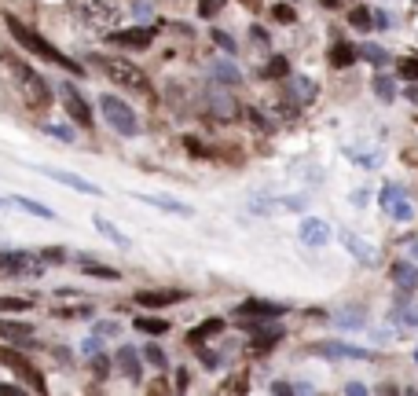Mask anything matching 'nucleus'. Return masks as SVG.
Listing matches in <instances>:
<instances>
[{
  "label": "nucleus",
  "instance_id": "nucleus-25",
  "mask_svg": "<svg viewBox=\"0 0 418 396\" xmlns=\"http://www.w3.org/2000/svg\"><path fill=\"white\" fill-rule=\"evenodd\" d=\"M209 73H213V78H217L220 84H235V81H242L239 67H231V62H209Z\"/></svg>",
  "mask_w": 418,
  "mask_h": 396
},
{
  "label": "nucleus",
  "instance_id": "nucleus-29",
  "mask_svg": "<svg viewBox=\"0 0 418 396\" xmlns=\"http://www.w3.org/2000/svg\"><path fill=\"white\" fill-rule=\"evenodd\" d=\"M136 330H139V334H165V330H169V323H165V319H151V316H139L136 319Z\"/></svg>",
  "mask_w": 418,
  "mask_h": 396
},
{
  "label": "nucleus",
  "instance_id": "nucleus-13",
  "mask_svg": "<svg viewBox=\"0 0 418 396\" xmlns=\"http://www.w3.org/2000/svg\"><path fill=\"white\" fill-rule=\"evenodd\" d=\"M184 297H187L184 290H139L136 305H143V308H169V305H180Z\"/></svg>",
  "mask_w": 418,
  "mask_h": 396
},
{
  "label": "nucleus",
  "instance_id": "nucleus-54",
  "mask_svg": "<svg viewBox=\"0 0 418 396\" xmlns=\"http://www.w3.org/2000/svg\"><path fill=\"white\" fill-rule=\"evenodd\" d=\"M0 396H19V385H0Z\"/></svg>",
  "mask_w": 418,
  "mask_h": 396
},
{
  "label": "nucleus",
  "instance_id": "nucleus-5",
  "mask_svg": "<svg viewBox=\"0 0 418 396\" xmlns=\"http://www.w3.org/2000/svg\"><path fill=\"white\" fill-rule=\"evenodd\" d=\"M19 73H23V81H26V103H30V110L45 114L48 106H51V89L45 84V78L34 73V70H26V67H19Z\"/></svg>",
  "mask_w": 418,
  "mask_h": 396
},
{
  "label": "nucleus",
  "instance_id": "nucleus-35",
  "mask_svg": "<svg viewBox=\"0 0 418 396\" xmlns=\"http://www.w3.org/2000/svg\"><path fill=\"white\" fill-rule=\"evenodd\" d=\"M143 360L151 363L154 371H165V352L158 349V345H147V349H143Z\"/></svg>",
  "mask_w": 418,
  "mask_h": 396
},
{
  "label": "nucleus",
  "instance_id": "nucleus-7",
  "mask_svg": "<svg viewBox=\"0 0 418 396\" xmlns=\"http://www.w3.org/2000/svg\"><path fill=\"white\" fill-rule=\"evenodd\" d=\"M73 15H78L84 26H103L114 19V8L106 4V0H73Z\"/></svg>",
  "mask_w": 418,
  "mask_h": 396
},
{
  "label": "nucleus",
  "instance_id": "nucleus-42",
  "mask_svg": "<svg viewBox=\"0 0 418 396\" xmlns=\"http://www.w3.org/2000/svg\"><path fill=\"white\" fill-rule=\"evenodd\" d=\"M59 319H81V316H92V305H78V308H56Z\"/></svg>",
  "mask_w": 418,
  "mask_h": 396
},
{
  "label": "nucleus",
  "instance_id": "nucleus-53",
  "mask_svg": "<svg viewBox=\"0 0 418 396\" xmlns=\"http://www.w3.org/2000/svg\"><path fill=\"white\" fill-rule=\"evenodd\" d=\"M272 393H283V396H286V393H294V385H290V382H275Z\"/></svg>",
  "mask_w": 418,
  "mask_h": 396
},
{
  "label": "nucleus",
  "instance_id": "nucleus-15",
  "mask_svg": "<svg viewBox=\"0 0 418 396\" xmlns=\"http://www.w3.org/2000/svg\"><path fill=\"white\" fill-rule=\"evenodd\" d=\"M0 338L15 341V345H34V327L23 319H0Z\"/></svg>",
  "mask_w": 418,
  "mask_h": 396
},
{
  "label": "nucleus",
  "instance_id": "nucleus-18",
  "mask_svg": "<svg viewBox=\"0 0 418 396\" xmlns=\"http://www.w3.org/2000/svg\"><path fill=\"white\" fill-rule=\"evenodd\" d=\"M250 209L253 213H290V209H305V198H297V195H290V198H264V202H253Z\"/></svg>",
  "mask_w": 418,
  "mask_h": 396
},
{
  "label": "nucleus",
  "instance_id": "nucleus-57",
  "mask_svg": "<svg viewBox=\"0 0 418 396\" xmlns=\"http://www.w3.org/2000/svg\"><path fill=\"white\" fill-rule=\"evenodd\" d=\"M411 253H415V257H418V242H415V246H411Z\"/></svg>",
  "mask_w": 418,
  "mask_h": 396
},
{
  "label": "nucleus",
  "instance_id": "nucleus-21",
  "mask_svg": "<svg viewBox=\"0 0 418 396\" xmlns=\"http://www.w3.org/2000/svg\"><path fill=\"white\" fill-rule=\"evenodd\" d=\"M334 323L341 330H360V327H367V316H363V308H341L334 316Z\"/></svg>",
  "mask_w": 418,
  "mask_h": 396
},
{
  "label": "nucleus",
  "instance_id": "nucleus-30",
  "mask_svg": "<svg viewBox=\"0 0 418 396\" xmlns=\"http://www.w3.org/2000/svg\"><path fill=\"white\" fill-rule=\"evenodd\" d=\"M385 213H389V217H396V220H411V217H415V206H411V198L404 195V198H396Z\"/></svg>",
  "mask_w": 418,
  "mask_h": 396
},
{
  "label": "nucleus",
  "instance_id": "nucleus-16",
  "mask_svg": "<svg viewBox=\"0 0 418 396\" xmlns=\"http://www.w3.org/2000/svg\"><path fill=\"white\" fill-rule=\"evenodd\" d=\"M389 279L400 286V290H418V268L415 261H396L389 268Z\"/></svg>",
  "mask_w": 418,
  "mask_h": 396
},
{
  "label": "nucleus",
  "instance_id": "nucleus-12",
  "mask_svg": "<svg viewBox=\"0 0 418 396\" xmlns=\"http://www.w3.org/2000/svg\"><path fill=\"white\" fill-rule=\"evenodd\" d=\"M151 40H154V30L147 26H128L111 34V45H121V48H151Z\"/></svg>",
  "mask_w": 418,
  "mask_h": 396
},
{
  "label": "nucleus",
  "instance_id": "nucleus-17",
  "mask_svg": "<svg viewBox=\"0 0 418 396\" xmlns=\"http://www.w3.org/2000/svg\"><path fill=\"white\" fill-rule=\"evenodd\" d=\"M246 330L253 334V352H268V349H275L279 341H283V330L279 327H257V323H246Z\"/></svg>",
  "mask_w": 418,
  "mask_h": 396
},
{
  "label": "nucleus",
  "instance_id": "nucleus-39",
  "mask_svg": "<svg viewBox=\"0 0 418 396\" xmlns=\"http://www.w3.org/2000/svg\"><path fill=\"white\" fill-rule=\"evenodd\" d=\"M92 371H95V378H111V360H106L103 356V352H95V356H92Z\"/></svg>",
  "mask_w": 418,
  "mask_h": 396
},
{
  "label": "nucleus",
  "instance_id": "nucleus-38",
  "mask_svg": "<svg viewBox=\"0 0 418 396\" xmlns=\"http://www.w3.org/2000/svg\"><path fill=\"white\" fill-rule=\"evenodd\" d=\"M224 4H228V0H198V19H213Z\"/></svg>",
  "mask_w": 418,
  "mask_h": 396
},
{
  "label": "nucleus",
  "instance_id": "nucleus-26",
  "mask_svg": "<svg viewBox=\"0 0 418 396\" xmlns=\"http://www.w3.org/2000/svg\"><path fill=\"white\" fill-rule=\"evenodd\" d=\"M341 242H345L349 250L356 253L360 261H363V264H371V261H374V250H371V246L363 242V239H356V235H352V231H345V235H341Z\"/></svg>",
  "mask_w": 418,
  "mask_h": 396
},
{
  "label": "nucleus",
  "instance_id": "nucleus-44",
  "mask_svg": "<svg viewBox=\"0 0 418 396\" xmlns=\"http://www.w3.org/2000/svg\"><path fill=\"white\" fill-rule=\"evenodd\" d=\"M81 268L89 272V275H100V279H117V272H114V268H103V264H92V261H84Z\"/></svg>",
  "mask_w": 418,
  "mask_h": 396
},
{
  "label": "nucleus",
  "instance_id": "nucleus-28",
  "mask_svg": "<svg viewBox=\"0 0 418 396\" xmlns=\"http://www.w3.org/2000/svg\"><path fill=\"white\" fill-rule=\"evenodd\" d=\"M261 78L264 81H279V78H290V62H286L283 56H275L272 62H268V67L261 70Z\"/></svg>",
  "mask_w": 418,
  "mask_h": 396
},
{
  "label": "nucleus",
  "instance_id": "nucleus-31",
  "mask_svg": "<svg viewBox=\"0 0 418 396\" xmlns=\"http://www.w3.org/2000/svg\"><path fill=\"white\" fill-rule=\"evenodd\" d=\"M294 95H297V106L312 103V95H316V84L308 81V78H297V81H294Z\"/></svg>",
  "mask_w": 418,
  "mask_h": 396
},
{
  "label": "nucleus",
  "instance_id": "nucleus-14",
  "mask_svg": "<svg viewBox=\"0 0 418 396\" xmlns=\"http://www.w3.org/2000/svg\"><path fill=\"white\" fill-rule=\"evenodd\" d=\"M48 180H56V184H62V187H73V191H84V195H103L100 187L92 184V180H84V176H78V173H59V169H40Z\"/></svg>",
  "mask_w": 418,
  "mask_h": 396
},
{
  "label": "nucleus",
  "instance_id": "nucleus-3",
  "mask_svg": "<svg viewBox=\"0 0 418 396\" xmlns=\"http://www.w3.org/2000/svg\"><path fill=\"white\" fill-rule=\"evenodd\" d=\"M100 110H103L106 125H111L114 132H121V136H136L139 121H136V114H132V106H128V103H121L117 95H103V100H100Z\"/></svg>",
  "mask_w": 418,
  "mask_h": 396
},
{
  "label": "nucleus",
  "instance_id": "nucleus-52",
  "mask_svg": "<svg viewBox=\"0 0 418 396\" xmlns=\"http://www.w3.org/2000/svg\"><path fill=\"white\" fill-rule=\"evenodd\" d=\"M345 393H349V396H360V393H367V385H360V382H349V385H345Z\"/></svg>",
  "mask_w": 418,
  "mask_h": 396
},
{
  "label": "nucleus",
  "instance_id": "nucleus-46",
  "mask_svg": "<svg viewBox=\"0 0 418 396\" xmlns=\"http://www.w3.org/2000/svg\"><path fill=\"white\" fill-rule=\"evenodd\" d=\"M45 132L56 136V140H62V143H73V132H70L67 125H45Z\"/></svg>",
  "mask_w": 418,
  "mask_h": 396
},
{
  "label": "nucleus",
  "instance_id": "nucleus-1",
  "mask_svg": "<svg viewBox=\"0 0 418 396\" xmlns=\"http://www.w3.org/2000/svg\"><path fill=\"white\" fill-rule=\"evenodd\" d=\"M89 62L103 73V78H111L114 84H121V89L139 92V95H151V81H147V73L139 70L136 62H128V59H114V56H92Z\"/></svg>",
  "mask_w": 418,
  "mask_h": 396
},
{
  "label": "nucleus",
  "instance_id": "nucleus-58",
  "mask_svg": "<svg viewBox=\"0 0 418 396\" xmlns=\"http://www.w3.org/2000/svg\"><path fill=\"white\" fill-rule=\"evenodd\" d=\"M415 360H418V349H415Z\"/></svg>",
  "mask_w": 418,
  "mask_h": 396
},
{
  "label": "nucleus",
  "instance_id": "nucleus-6",
  "mask_svg": "<svg viewBox=\"0 0 418 396\" xmlns=\"http://www.w3.org/2000/svg\"><path fill=\"white\" fill-rule=\"evenodd\" d=\"M0 363H4L8 371H15L19 378L34 382V389H40V393L48 389V385H45V378H40V374L34 371V363H30V360H26V356H23V352H19V349H4V345H0Z\"/></svg>",
  "mask_w": 418,
  "mask_h": 396
},
{
  "label": "nucleus",
  "instance_id": "nucleus-48",
  "mask_svg": "<svg viewBox=\"0 0 418 396\" xmlns=\"http://www.w3.org/2000/svg\"><path fill=\"white\" fill-rule=\"evenodd\" d=\"M81 352H84V356H95V352H103V341H100V334H92V338H84V345H81Z\"/></svg>",
  "mask_w": 418,
  "mask_h": 396
},
{
  "label": "nucleus",
  "instance_id": "nucleus-23",
  "mask_svg": "<svg viewBox=\"0 0 418 396\" xmlns=\"http://www.w3.org/2000/svg\"><path fill=\"white\" fill-rule=\"evenodd\" d=\"M330 67H338V70H345V67H352V62H356L360 56H356V48H352V45H334V48H330Z\"/></svg>",
  "mask_w": 418,
  "mask_h": 396
},
{
  "label": "nucleus",
  "instance_id": "nucleus-2",
  "mask_svg": "<svg viewBox=\"0 0 418 396\" xmlns=\"http://www.w3.org/2000/svg\"><path fill=\"white\" fill-rule=\"evenodd\" d=\"M4 23H8V30H12V37L19 40V45H23L26 51H34V56H40V59H48V62H56V67H62V70H70V73H81V67L78 62H70L67 56H62V51H56L48 45L45 37L40 34H34V30H30L23 19H15V15H4Z\"/></svg>",
  "mask_w": 418,
  "mask_h": 396
},
{
  "label": "nucleus",
  "instance_id": "nucleus-56",
  "mask_svg": "<svg viewBox=\"0 0 418 396\" xmlns=\"http://www.w3.org/2000/svg\"><path fill=\"white\" fill-rule=\"evenodd\" d=\"M319 4H323V8H338L341 0H319Z\"/></svg>",
  "mask_w": 418,
  "mask_h": 396
},
{
  "label": "nucleus",
  "instance_id": "nucleus-47",
  "mask_svg": "<svg viewBox=\"0 0 418 396\" xmlns=\"http://www.w3.org/2000/svg\"><path fill=\"white\" fill-rule=\"evenodd\" d=\"M349 154L356 158L363 169H374V165H378V151H371V154H367V151H349Z\"/></svg>",
  "mask_w": 418,
  "mask_h": 396
},
{
  "label": "nucleus",
  "instance_id": "nucleus-32",
  "mask_svg": "<svg viewBox=\"0 0 418 396\" xmlns=\"http://www.w3.org/2000/svg\"><path fill=\"white\" fill-rule=\"evenodd\" d=\"M349 26H352V30H360V34H363V30H371V26H374V19H371V12H367V8H352Z\"/></svg>",
  "mask_w": 418,
  "mask_h": 396
},
{
  "label": "nucleus",
  "instance_id": "nucleus-41",
  "mask_svg": "<svg viewBox=\"0 0 418 396\" xmlns=\"http://www.w3.org/2000/svg\"><path fill=\"white\" fill-rule=\"evenodd\" d=\"M396 198H404V187H400V184H385V187H382V206L389 209Z\"/></svg>",
  "mask_w": 418,
  "mask_h": 396
},
{
  "label": "nucleus",
  "instance_id": "nucleus-9",
  "mask_svg": "<svg viewBox=\"0 0 418 396\" xmlns=\"http://www.w3.org/2000/svg\"><path fill=\"white\" fill-rule=\"evenodd\" d=\"M312 352L330 360H378L371 349H356V345H345V341H323V345H312Z\"/></svg>",
  "mask_w": 418,
  "mask_h": 396
},
{
  "label": "nucleus",
  "instance_id": "nucleus-20",
  "mask_svg": "<svg viewBox=\"0 0 418 396\" xmlns=\"http://www.w3.org/2000/svg\"><path fill=\"white\" fill-rule=\"evenodd\" d=\"M139 202H151V206L165 209V213H180V217H191V206H184V202L176 198H165V195H136Z\"/></svg>",
  "mask_w": 418,
  "mask_h": 396
},
{
  "label": "nucleus",
  "instance_id": "nucleus-22",
  "mask_svg": "<svg viewBox=\"0 0 418 396\" xmlns=\"http://www.w3.org/2000/svg\"><path fill=\"white\" fill-rule=\"evenodd\" d=\"M220 330H224V319H206V323H198L195 330H187V341H191V345H202L206 338L220 334Z\"/></svg>",
  "mask_w": 418,
  "mask_h": 396
},
{
  "label": "nucleus",
  "instance_id": "nucleus-43",
  "mask_svg": "<svg viewBox=\"0 0 418 396\" xmlns=\"http://www.w3.org/2000/svg\"><path fill=\"white\" fill-rule=\"evenodd\" d=\"M356 56L360 59H371V62H385V51L378 45H363V48H356Z\"/></svg>",
  "mask_w": 418,
  "mask_h": 396
},
{
  "label": "nucleus",
  "instance_id": "nucleus-49",
  "mask_svg": "<svg viewBox=\"0 0 418 396\" xmlns=\"http://www.w3.org/2000/svg\"><path fill=\"white\" fill-rule=\"evenodd\" d=\"M396 319H400L404 327H418V308H400V312H396Z\"/></svg>",
  "mask_w": 418,
  "mask_h": 396
},
{
  "label": "nucleus",
  "instance_id": "nucleus-10",
  "mask_svg": "<svg viewBox=\"0 0 418 396\" xmlns=\"http://www.w3.org/2000/svg\"><path fill=\"white\" fill-rule=\"evenodd\" d=\"M297 239H301L305 246H312V250H319V246L330 242V224L319 220V217H305L301 224H297Z\"/></svg>",
  "mask_w": 418,
  "mask_h": 396
},
{
  "label": "nucleus",
  "instance_id": "nucleus-45",
  "mask_svg": "<svg viewBox=\"0 0 418 396\" xmlns=\"http://www.w3.org/2000/svg\"><path fill=\"white\" fill-rule=\"evenodd\" d=\"M272 15L279 19V23H286V26H290V23H294V19H297V12H294V8H290V4H275V8H272Z\"/></svg>",
  "mask_w": 418,
  "mask_h": 396
},
{
  "label": "nucleus",
  "instance_id": "nucleus-40",
  "mask_svg": "<svg viewBox=\"0 0 418 396\" xmlns=\"http://www.w3.org/2000/svg\"><path fill=\"white\" fill-rule=\"evenodd\" d=\"M40 261L45 264H62L67 261V250H62V246H48V250H40Z\"/></svg>",
  "mask_w": 418,
  "mask_h": 396
},
{
  "label": "nucleus",
  "instance_id": "nucleus-11",
  "mask_svg": "<svg viewBox=\"0 0 418 396\" xmlns=\"http://www.w3.org/2000/svg\"><path fill=\"white\" fill-rule=\"evenodd\" d=\"M239 316L246 319H279L286 312V305H279V301H261V297H250V301H242L239 308H235Z\"/></svg>",
  "mask_w": 418,
  "mask_h": 396
},
{
  "label": "nucleus",
  "instance_id": "nucleus-33",
  "mask_svg": "<svg viewBox=\"0 0 418 396\" xmlns=\"http://www.w3.org/2000/svg\"><path fill=\"white\" fill-rule=\"evenodd\" d=\"M209 37H213V45H220L224 56H235V51H239V45H235V40L224 34V30H209Z\"/></svg>",
  "mask_w": 418,
  "mask_h": 396
},
{
  "label": "nucleus",
  "instance_id": "nucleus-55",
  "mask_svg": "<svg viewBox=\"0 0 418 396\" xmlns=\"http://www.w3.org/2000/svg\"><path fill=\"white\" fill-rule=\"evenodd\" d=\"M246 8H250V12H257V8H261V0H242Z\"/></svg>",
  "mask_w": 418,
  "mask_h": 396
},
{
  "label": "nucleus",
  "instance_id": "nucleus-24",
  "mask_svg": "<svg viewBox=\"0 0 418 396\" xmlns=\"http://www.w3.org/2000/svg\"><path fill=\"white\" fill-rule=\"evenodd\" d=\"M8 202H12V206H19V209H23V213H34V217H45V220H51V217H56V213H51L48 206H40V202H34V198L12 195V198H8Z\"/></svg>",
  "mask_w": 418,
  "mask_h": 396
},
{
  "label": "nucleus",
  "instance_id": "nucleus-4",
  "mask_svg": "<svg viewBox=\"0 0 418 396\" xmlns=\"http://www.w3.org/2000/svg\"><path fill=\"white\" fill-rule=\"evenodd\" d=\"M45 268L37 253H26V250H8L0 253V275H37Z\"/></svg>",
  "mask_w": 418,
  "mask_h": 396
},
{
  "label": "nucleus",
  "instance_id": "nucleus-36",
  "mask_svg": "<svg viewBox=\"0 0 418 396\" xmlns=\"http://www.w3.org/2000/svg\"><path fill=\"white\" fill-rule=\"evenodd\" d=\"M396 73H400L404 81H418V59H400L396 62Z\"/></svg>",
  "mask_w": 418,
  "mask_h": 396
},
{
  "label": "nucleus",
  "instance_id": "nucleus-8",
  "mask_svg": "<svg viewBox=\"0 0 418 396\" xmlns=\"http://www.w3.org/2000/svg\"><path fill=\"white\" fill-rule=\"evenodd\" d=\"M59 95H62V106H67V114L73 117V121H78L81 128H92V110H89V103H84V95L73 89V84H62Z\"/></svg>",
  "mask_w": 418,
  "mask_h": 396
},
{
  "label": "nucleus",
  "instance_id": "nucleus-34",
  "mask_svg": "<svg viewBox=\"0 0 418 396\" xmlns=\"http://www.w3.org/2000/svg\"><path fill=\"white\" fill-rule=\"evenodd\" d=\"M374 92H378L385 103L396 100V84H393V78H374Z\"/></svg>",
  "mask_w": 418,
  "mask_h": 396
},
{
  "label": "nucleus",
  "instance_id": "nucleus-27",
  "mask_svg": "<svg viewBox=\"0 0 418 396\" xmlns=\"http://www.w3.org/2000/svg\"><path fill=\"white\" fill-rule=\"evenodd\" d=\"M92 224H95V228H100V235H106V239H111L114 246H121V250H128V246H132V242H128V239H125V235H121V231H117V228H114V224H111V220H103V217H95Z\"/></svg>",
  "mask_w": 418,
  "mask_h": 396
},
{
  "label": "nucleus",
  "instance_id": "nucleus-37",
  "mask_svg": "<svg viewBox=\"0 0 418 396\" xmlns=\"http://www.w3.org/2000/svg\"><path fill=\"white\" fill-rule=\"evenodd\" d=\"M30 301L26 297H0V312H26Z\"/></svg>",
  "mask_w": 418,
  "mask_h": 396
},
{
  "label": "nucleus",
  "instance_id": "nucleus-50",
  "mask_svg": "<svg viewBox=\"0 0 418 396\" xmlns=\"http://www.w3.org/2000/svg\"><path fill=\"white\" fill-rule=\"evenodd\" d=\"M371 19H374V26H378V30H389L393 26V15L389 12H374Z\"/></svg>",
  "mask_w": 418,
  "mask_h": 396
},
{
  "label": "nucleus",
  "instance_id": "nucleus-51",
  "mask_svg": "<svg viewBox=\"0 0 418 396\" xmlns=\"http://www.w3.org/2000/svg\"><path fill=\"white\" fill-rule=\"evenodd\" d=\"M95 334H121V323H95Z\"/></svg>",
  "mask_w": 418,
  "mask_h": 396
},
{
  "label": "nucleus",
  "instance_id": "nucleus-19",
  "mask_svg": "<svg viewBox=\"0 0 418 396\" xmlns=\"http://www.w3.org/2000/svg\"><path fill=\"white\" fill-rule=\"evenodd\" d=\"M117 367H121V374H125V378L128 382H139V378H143V367H139V356H136V349H121V352H117Z\"/></svg>",
  "mask_w": 418,
  "mask_h": 396
}]
</instances>
